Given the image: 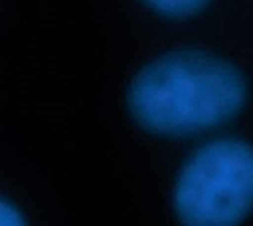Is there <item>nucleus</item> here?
I'll return each mask as SVG.
<instances>
[{
  "mask_svg": "<svg viewBox=\"0 0 253 226\" xmlns=\"http://www.w3.org/2000/svg\"><path fill=\"white\" fill-rule=\"evenodd\" d=\"M0 213H1L0 226H25V221L21 216V213L16 210L15 206L9 204L6 200H3L0 204Z\"/></svg>",
  "mask_w": 253,
  "mask_h": 226,
  "instance_id": "20e7f679",
  "label": "nucleus"
},
{
  "mask_svg": "<svg viewBox=\"0 0 253 226\" xmlns=\"http://www.w3.org/2000/svg\"><path fill=\"white\" fill-rule=\"evenodd\" d=\"M246 98V80L233 64L187 49L147 64L129 86L127 107L151 133L188 136L227 123L240 113Z\"/></svg>",
  "mask_w": 253,
  "mask_h": 226,
  "instance_id": "f257e3e1",
  "label": "nucleus"
},
{
  "mask_svg": "<svg viewBox=\"0 0 253 226\" xmlns=\"http://www.w3.org/2000/svg\"><path fill=\"white\" fill-rule=\"evenodd\" d=\"M173 207L184 226H239L253 209V147L216 139L197 150L176 179Z\"/></svg>",
  "mask_w": 253,
  "mask_h": 226,
  "instance_id": "f03ea898",
  "label": "nucleus"
},
{
  "mask_svg": "<svg viewBox=\"0 0 253 226\" xmlns=\"http://www.w3.org/2000/svg\"><path fill=\"white\" fill-rule=\"evenodd\" d=\"M154 10L170 18H184L197 13L209 0H144Z\"/></svg>",
  "mask_w": 253,
  "mask_h": 226,
  "instance_id": "7ed1b4c3",
  "label": "nucleus"
}]
</instances>
